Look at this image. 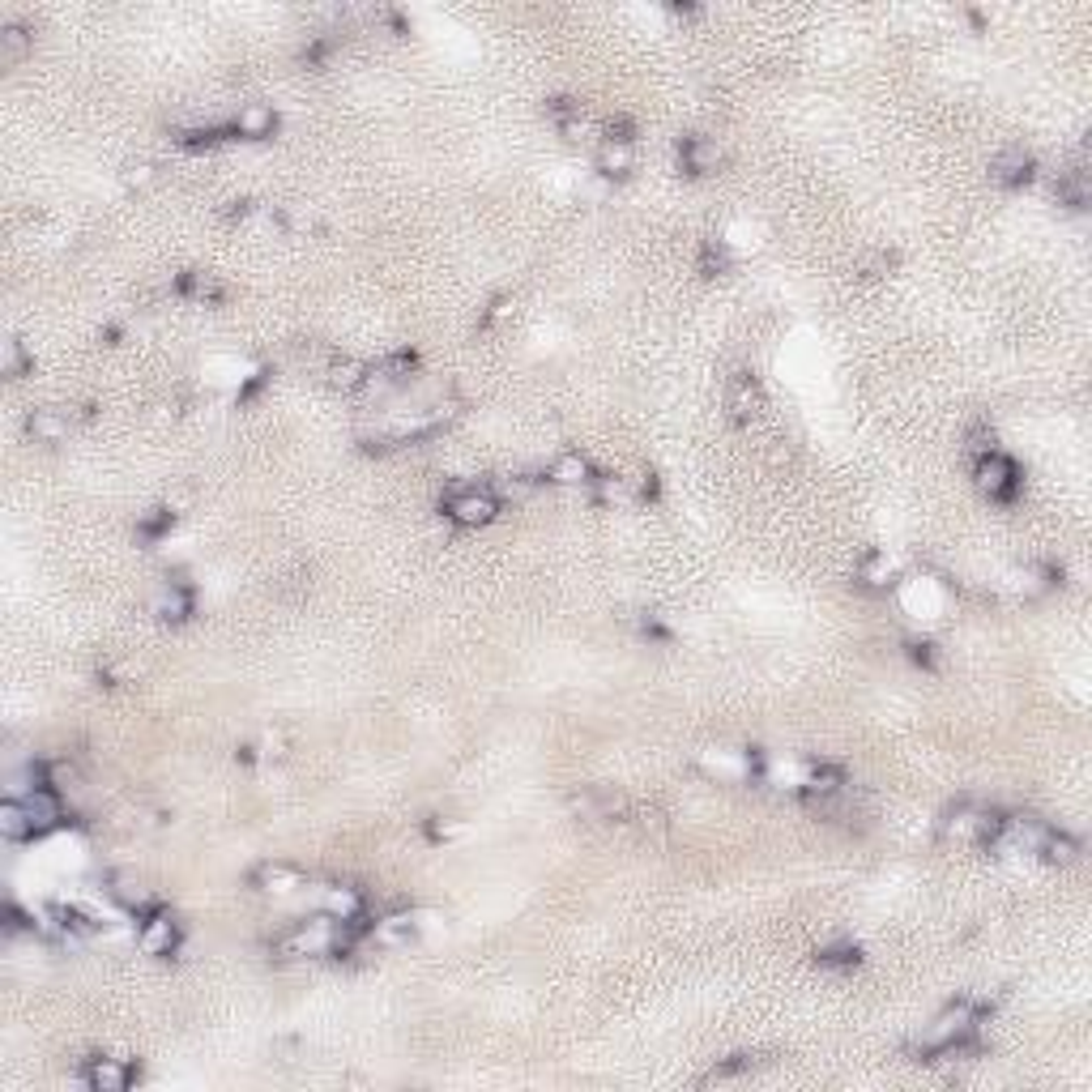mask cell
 <instances>
[{
	"instance_id": "1",
	"label": "cell",
	"mask_w": 1092,
	"mask_h": 1092,
	"mask_svg": "<svg viewBox=\"0 0 1092 1092\" xmlns=\"http://www.w3.org/2000/svg\"><path fill=\"white\" fill-rule=\"evenodd\" d=\"M973 1032H977V1007L973 1002H951L948 1011L926 1028L922 1037V1054L935 1058V1054H960V1050L973 1046Z\"/></svg>"
},
{
	"instance_id": "2",
	"label": "cell",
	"mask_w": 1092,
	"mask_h": 1092,
	"mask_svg": "<svg viewBox=\"0 0 1092 1092\" xmlns=\"http://www.w3.org/2000/svg\"><path fill=\"white\" fill-rule=\"evenodd\" d=\"M500 512V495L491 486H453L444 495V516L456 525H486Z\"/></svg>"
},
{
	"instance_id": "3",
	"label": "cell",
	"mask_w": 1092,
	"mask_h": 1092,
	"mask_svg": "<svg viewBox=\"0 0 1092 1092\" xmlns=\"http://www.w3.org/2000/svg\"><path fill=\"white\" fill-rule=\"evenodd\" d=\"M977 486L981 495H990V500H1011V495L1020 491V470L1011 456H1002L999 449L990 453H977Z\"/></svg>"
},
{
	"instance_id": "4",
	"label": "cell",
	"mask_w": 1092,
	"mask_h": 1092,
	"mask_svg": "<svg viewBox=\"0 0 1092 1092\" xmlns=\"http://www.w3.org/2000/svg\"><path fill=\"white\" fill-rule=\"evenodd\" d=\"M679 167L688 175H713L721 167V145L709 137H683L679 142Z\"/></svg>"
},
{
	"instance_id": "5",
	"label": "cell",
	"mask_w": 1092,
	"mask_h": 1092,
	"mask_svg": "<svg viewBox=\"0 0 1092 1092\" xmlns=\"http://www.w3.org/2000/svg\"><path fill=\"white\" fill-rule=\"evenodd\" d=\"M86 1084H91L94 1092H124L128 1084H133V1067H128L124 1058H91L86 1062Z\"/></svg>"
},
{
	"instance_id": "6",
	"label": "cell",
	"mask_w": 1092,
	"mask_h": 1092,
	"mask_svg": "<svg viewBox=\"0 0 1092 1092\" xmlns=\"http://www.w3.org/2000/svg\"><path fill=\"white\" fill-rule=\"evenodd\" d=\"M137 943H142L145 956H171V951L180 948V926H175L167 913H154V918H145Z\"/></svg>"
},
{
	"instance_id": "7",
	"label": "cell",
	"mask_w": 1092,
	"mask_h": 1092,
	"mask_svg": "<svg viewBox=\"0 0 1092 1092\" xmlns=\"http://www.w3.org/2000/svg\"><path fill=\"white\" fill-rule=\"evenodd\" d=\"M154 614L163 623H184L193 614V589L184 581H167L163 589L154 593Z\"/></svg>"
},
{
	"instance_id": "8",
	"label": "cell",
	"mask_w": 1092,
	"mask_h": 1092,
	"mask_svg": "<svg viewBox=\"0 0 1092 1092\" xmlns=\"http://www.w3.org/2000/svg\"><path fill=\"white\" fill-rule=\"evenodd\" d=\"M277 128V112L270 103H247L240 116H235L231 133L235 137H247V142H265V137H273Z\"/></svg>"
},
{
	"instance_id": "9",
	"label": "cell",
	"mask_w": 1092,
	"mask_h": 1092,
	"mask_svg": "<svg viewBox=\"0 0 1092 1092\" xmlns=\"http://www.w3.org/2000/svg\"><path fill=\"white\" fill-rule=\"evenodd\" d=\"M632 167H637V145L619 142V137H607L602 150H598V171L607 175V180H623Z\"/></svg>"
},
{
	"instance_id": "10",
	"label": "cell",
	"mask_w": 1092,
	"mask_h": 1092,
	"mask_svg": "<svg viewBox=\"0 0 1092 1092\" xmlns=\"http://www.w3.org/2000/svg\"><path fill=\"white\" fill-rule=\"evenodd\" d=\"M726 402H730V414H734V419L747 423L751 414H756V405H760V384L751 380L747 372H739V376L730 380V397H726Z\"/></svg>"
},
{
	"instance_id": "11",
	"label": "cell",
	"mask_w": 1092,
	"mask_h": 1092,
	"mask_svg": "<svg viewBox=\"0 0 1092 1092\" xmlns=\"http://www.w3.org/2000/svg\"><path fill=\"white\" fill-rule=\"evenodd\" d=\"M26 431H31L35 444H61L68 435V419L61 410H35L31 419H26Z\"/></svg>"
},
{
	"instance_id": "12",
	"label": "cell",
	"mask_w": 1092,
	"mask_h": 1092,
	"mask_svg": "<svg viewBox=\"0 0 1092 1092\" xmlns=\"http://www.w3.org/2000/svg\"><path fill=\"white\" fill-rule=\"evenodd\" d=\"M1032 154H1025V150H1007L995 163V180L999 184H1007V188H1025L1028 180H1032Z\"/></svg>"
},
{
	"instance_id": "13",
	"label": "cell",
	"mask_w": 1092,
	"mask_h": 1092,
	"mask_svg": "<svg viewBox=\"0 0 1092 1092\" xmlns=\"http://www.w3.org/2000/svg\"><path fill=\"white\" fill-rule=\"evenodd\" d=\"M551 482H559V486H585V482H593V465L585 461L581 453H563L559 461L551 465Z\"/></svg>"
},
{
	"instance_id": "14",
	"label": "cell",
	"mask_w": 1092,
	"mask_h": 1092,
	"mask_svg": "<svg viewBox=\"0 0 1092 1092\" xmlns=\"http://www.w3.org/2000/svg\"><path fill=\"white\" fill-rule=\"evenodd\" d=\"M252 883L261 892H291V888H299V871L282 867V862H265V867L252 875Z\"/></svg>"
},
{
	"instance_id": "15",
	"label": "cell",
	"mask_w": 1092,
	"mask_h": 1092,
	"mask_svg": "<svg viewBox=\"0 0 1092 1092\" xmlns=\"http://www.w3.org/2000/svg\"><path fill=\"white\" fill-rule=\"evenodd\" d=\"M0 832H5V841H26V837H35V832H31V819H26V811H22V802H17V798H5V802H0Z\"/></svg>"
},
{
	"instance_id": "16",
	"label": "cell",
	"mask_w": 1092,
	"mask_h": 1092,
	"mask_svg": "<svg viewBox=\"0 0 1092 1092\" xmlns=\"http://www.w3.org/2000/svg\"><path fill=\"white\" fill-rule=\"evenodd\" d=\"M359 909H363V900L354 888H329L325 892V913H329V918H337V922L359 918Z\"/></svg>"
},
{
	"instance_id": "17",
	"label": "cell",
	"mask_w": 1092,
	"mask_h": 1092,
	"mask_svg": "<svg viewBox=\"0 0 1092 1092\" xmlns=\"http://www.w3.org/2000/svg\"><path fill=\"white\" fill-rule=\"evenodd\" d=\"M26 52H31V31H26V26H5V31H0V61L17 65Z\"/></svg>"
},
{
	"instance_id": "18",
	"label": "cell",
	"mask_w": 1092,
	"mask_h": 1092,
	"mask_svg": "<svg viewBox=\"0 0 1092 1092\" xmlns=\"http://www.w3.org/2000/svg\"><path fill=\"white\" fill-rule=\"evenodd\" d=\"M1076 853H1079V845L1067 837V832H1054V828H1050V837H1046V845H1041L1037 858H1046V862H1058V867H1067V862H1076Z\"/></svg>"
},
{
	"instance_id": "19",
	"label": "cell",
	"mask_w": 1092,
	"mask_h": 1092,
	"mask_svg": "<svg viewBox=\"0 0 1092 1092\" xmlns=\"http://www.w3.org/2000/svg\"><path fill=\"white\" fill-rule=\"evenodd\" d=\"M858 960H862V951L853 948V943H837V948L819 951V965H828V969H853Z\"/></svg>"
},
{
	"instance_id": "20",
	"label": "cell",
	"mask_w": 1092,
	"mask_h": 1092,
	"mask_svg": "<svg viewBox=\"0 0 1092 1092\" xmlns=\"http://www.w3.org/2000/svg\"><path fill=\"white\" fill-rule=\"evenodd\" d=\"M26 367H31V354L22 351L17 337H9V342H5V376H22Z\"/></svg>"
},
{
	"instance_id": "21",
	"label": "cell",
	"mask_w": 1092,
	"mask_h": 1092,
	"mask_svg": "<svg viewBox=\"0 0 1092 1092\" xmlns=\"http://www.w3.org/2000/svg\"><path fill=\"white\" fill-rule=\"evenodd\" d=\"M171 521H175V516L167 512V508H154V512H150V516H145V521H142V538H145V542L163 538V533L171 530Z\"/></svg>"
},
{
	"instance_id": "22",
	"label": "cell",
	"mask_w": 1092,
	"mask_h": 1092,
	"mask_svg": "<svg viewBox=\"0 0 1092 1092\" xmlns=\"http://www.w3.org/2000/svg\"><path fill=\"white\" fill-rule=\"evenodd\" d=\"M751 1067H756V1058H751V1054H734L726 1062H717L709 1079H730V1076H742V1071H751Z\"/></svg>"
},
{
	"instance_id": "23",
	"label": "cell",
	"mask_w": 1092,
	"mask_h": 1092,
	"mask_svg": "<svg viewBox=\"0 0 1092 1092\" xmlns=\"http://www.w3.org/2000/svg\"><path fill=\"white\" fill-rule=\"evenodd\" d=\"M862 581H867V585H883V581H888V559L871 555V559L862 563Z\"/></svg>"
},
{
	"instance_id": "24",
	"label": "cell",
	"mask_w": 1092,
	"mask_h": 1092,
	"mask_svg": "<svg viewBox=\"0 0 1092 1092\" xmlns=\"http://www.w3.org/2000/svg\"><path fill=\"white\" fill-rule=\"evenodd\" d=\"M721 270H726V247L704 244V273H721Z\"/></svg>"
},
{
	"instance_id": "25",
	"label": "cell",
	"mask_w": 1092,
	"mask_h": 1092,
	"mask_svg": "<svg viewBox=\"0 0 1092 1092\" xmlns=\"http://www.w3.org/2000/svg\"><path fill=\"white\" fill-rule=\"evenodd\" d=\"M930 649H935V644H909V658L918 662V666H935V653Z\"/></svg>"
}]
</instances>
